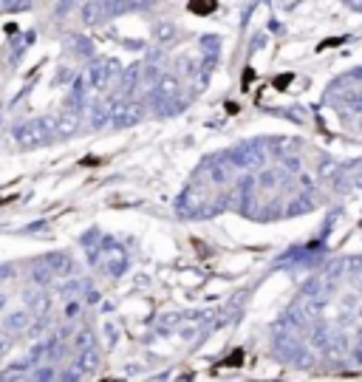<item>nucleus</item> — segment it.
Returning <instances> with one entry per match:
<instances>
[{
  "label": "nucleus",
  "mask_w": 362,
  "mask_h": 382,
  "mask_svg": "<svg viewBox=\"0 0 362 382\" xmlns=\"http://www.w3.org/2000/svg\"><path fill=\"white\" fill-rule=\"evenodd\" d=\"M190 11L193 14H210V11H216V0H193Z\"/></svg>",
  "instance_id": "f257e3e1"
}]
</instances>
